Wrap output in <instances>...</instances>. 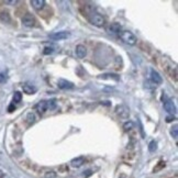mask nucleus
I'll return each mask as SVG.
<instances>
[{"mask_svg":"<svg viewBox=\"0 0 178 178\" xmlns=\"http://www.w3.org/2000/svg\"><path fill=\"white\" fill-rule=\"evenodd\" d=\"M13 109H15V107H13V106H10V107H9V111L11 112V111L13 110Z\"/></svg>","mask_w":178,"mask_h":178,"instance_id":"bb28decb","label":"nucleus"},{"mask_svg":"<svg viewBox=\"0 0 178 178\" xmlns=\"http://www.w3.org/2000/svg\"><path fill=\"white\" fill-rule=\"evenodd\" d=\"M150 73H151V80L154 83V84H155V86H156V85H159V84H162V83H163V78H162V76L158 74L157 72H156L155 69L151 68V69H150Z\"/></svg>","mask_w":178,"mask_h":178,"instance_id":"6e6552de","label":"nucleus"},{"mask_svg":"<svg viewBox=\"0 0 178 178\" xmlns=\"http://www.w3.org/2000/svg\"><path fill=\"white\" fill-rule=\"evenodd\" d=\"M0 20L5 23H10L11 22V17L8 12H1L0 13Z\"/></svg>","mask_w":178,"mask_h":178,"instance_id":"2eb2a0df","label":"nucleus"},{"mask_svg":"<svg viewBox=\"0 0 178 178\" xmlns=\"http://www.w3.org/2000/svg\"><path fill=\"white\" fill-rule=\"evenodd\" d=\"M22 89H23V92L24 94H28V95H32L34 92H36V88L32 85H29V84H25L22 86Z\"/></svg>","mask_w":178,"mask_h":178,"instance_id":"4468645a","label":"nucleus"},{"mask_svg":"<svg viewBox=\"0 0 178 178\" xmlns=\"http://www.w3.org/2000/svg\"><path fill=\"white\" fill-rule=\"evenodd\" d=\"M171 134L173 135V138H175V140H177V136H178V129H177V124H175V125L172 128V131H171Z\"/></svg>","mask_w":178,"mask_h":178,"instance_id":"a211bd4d","label":"nucleus"},{"mask_svg":"<svg viewBox=\"0 0 178 178\" xmlns=\"http://www.w3.org/2000/svg\"><path fill=\"white\" fill-rule=\"evenodd\" d=\"M117 113L121 118H128L129 117V109L125 106H120L117 108Z\"/></svg>","mask_w":178,"mask_h":178,"instance_id":"ddd939ff","label":"nucleus"},{"mask_svg":"<svg viewBox=\"0 0 178 178\" xmlns=\"http://www.w3.org/2000/svg\"><path fill=\"white\" fill-rule=\"evenodd\" d=\"M69 37V33L65 32V31H61V32H55L53 34L49 35V39L54 40V41H62V40H66Z\"/></svg>","mask_w":178,"mask_h":178,"instance_id":"0eeeda50","label":"nucleus"},{"mask_svg":"<svg viewBox=\"0 0 178 178\" xmlns=\"http://www.w3.org/2000/svg\"><path fill=\"white\" fill-rule=\"evenodd\" d=\"M22 24L27 28H32L35 25V18L31 13H27L22 17Z\"/></svg>","mask_w":178,"mask_h":178,"instance_id":"39448f33","label":"nucleus"},{"mask_svg":"<svg viewBox=\"0 0 178 178\" xmlns=\"http://www.w3.org/2000/svg\"><path fill=\"white\" fill-rule=\"evenodd\" d=\"M84 164H85V157H84V156L76 157V158H74V159H72V162H70V166H72V167H74V168L82 167Z\"/></svg>","mask_w":178,"mask_h":178,"instance_id":"9b49d317","label":"nucleus"},{"mask_svg":"<svg viewBox=\"0 0 178 178\" xmlns=\"http://www.w3.org/2000/svg\"><path fill=\"white\" fill-rule=\"evenodd\" d=\"M57 86H58V88L63 89V90L74 88V84H73L72 82L66 80V79H58V82H57Z\"/></svg>","mask_w":178,"mask_h":178,"instance_id":"1a4fd4ad","label":"nucleus"},{"mask_svg":"<svg viewBox=\"0 0 178 178\" xmlns=\"http://www.w3.org/2000/svg\"><path fill=\"white\" fill-rule=\"evenodd\" d=\"M6 80H7V77H6V75L5 74H0V83H5Z\"/></svg>","mask_w":178,"mask_h":178,"instance_id":"b1692460","label":"nucleus"},{"mask_svg":"<svg viewBox=\"0 0 178 178\" xmlns=\"http://www.w3.org/2000/svg\"><path fill=\"white\" fill-rule=\"evenodd\" d=\"M156 148H157V143H156L155 141H152L151 143H150V145H148V150H150V152L156 151Z\"/></svg>","mask_w":178,"mask_h":178,"instance_id":"6ab92c4d","label":"nucleus"},{"mask_svg":"<svg viewBox=\"0 0 178 178\" xmlns=\"http://www.w3.org/2000/svg\"><path fill=\"white\" fill-rule=\"evenodd\" d=\"M75 49H76V55H77V57H78V58H84V57L87 55V49H86V46H85V45L78 44Z\"/></svg>","mask_w":178,"mask_h":178,"instance_id":"9d476101","label":"nucleus"},{"mask_svg":"<svg viewBox=\"0 0 178 178\" xmlns=\"http://www.w3.org/2000/svg\"><path fill=\"white\" fill-rule=\"evenodd\" d=\"M18 2H19L18 0H6V1H5L6 5H12V6L17 5Z\"/></svg>","mask_w":178,"mask_h":178,"instance_id":"5701e85b","label":"nucleus"},{"mask_svg":"<svg viewBox=\"0 0 178 178\" xmlns=\"http://www.w3.org/2000/svg\"><path fill=\"white\" fill-rule=\"evenodd\" d=\"M44 177L45 178H55V177H56V173H55V172H53V171L46 172V173H45V175H44Z\"/></svg>","mask_w":178,"mask_h":178,"instance_id":"aec40b11","label":"nucleus"},{"mask_svg":"<svg viewBox=\"0 0 178 178\" xmlns=\"http://www.w3.org/2000/svg\"><path fill=\"white\" fill-rule=\"evenodd\" d=\"M27 118H28V121H29V123H34V122H35V116L33 113H29Z\"/></svg>","mask_w":178,"mask_h":178,"instance_id":"412c9836","label":"nucleus"},{"mask_svg":"<svg viewBox=\"0 0 178 178\" xmlns=\"http://www.w3.org/2000/svg\"><path fill=\"white\" fill-rule=\"evenodd\" d=\"M121 24L118 22H113V23H110V24L107 27V32L109 33V34H120L121 33Z\"/></svg>","mask_w":178,"mask_h":178,"instance_id":"20e7f679","label":"nucleus"},{"mask_svg":"<svg viewBox=\"0 0 178 178\" xmlns=\"http://www.w3.org/2000/svg\"><path fill=\"white\" fill-rule=\"evenodd\" d=\"M175 119V117H173V116H169V117H167L166 118V122H172Z\"/></svg>","mask_w":178,"mask_h":178,"instance_id":"393cba45","label":"nucleus"},{"mask_svg":"<svg viewBox=\"0 0 178 178\" xmlns=\"http://www.w3.org/2000/svg\"><path fill=\"white\" fill-rule=\"evenodd\" d=\"M21 100H22V94L20 91H15L13 94V102L15 104H19Z\"/></svg>","mask_w":178,"mask_h":178,"instance_id":"dca6fc26","label":"nucleus"},{"mask_svg":"<svg viewBox=\"0 0 178 178\" xmlns=\"http://www.w3.org/2000/svg\"><path fill=\"white\" fill-rule=\"evenodd\" d=\"M31 5L35 10H42L45 7V1L44 0H31Z\"/></svg>","mask_w":178,"mask_h":178,"instance_id":"f8f14e48","label":"nucleus"},{"mask_svg":"<svg viewBox=\"0 0 178 178\" xmlns=\"http://www.w3.org/2000/svg\"><path fill=\"white\" fill-rule=\"evenodd\" d=\"M89 21L91 24H94L95 27L101 28L106 24V19H104V15H99V13H91L90 17H89Z\"/></svg>","mask_w":178,"mask_h":178,"instance_id":"7ed1b4c3","label":"nucleus"},{"mask_svg":"<svg viewBox=\"0 0 178 178\" xmlns=\"http://www.w3.org/2000/svg\"><path fill=\"white\" fill-rule=\"evenodd\" d=\"M119 36H120V40H121L122 42L128 45H131V46L135 45L136 42H138V37L132 32H130V31H122V32L119 34Z\"/></svg>","mask_w":178,"mask_h":178,"instance_id":"f03ea898","label":"nucleus"},{"mask_svg":"<svg viewBox=\"0 0 178 178\" xmlns=\"http://www.w3.org/2000/svg\"><path fill=\"white\" fill-rule=\"evenodd\" d=\"M44 53L45 55H49V54H52L53 53V47H45L44 49Z\"/></svg>","mask_w":178,"mask_h":178,"instance_id":"4be33fe9","label":"nucleus"},{"mask_svg":"<svg viewBox=\"0 0 178 178\" xmlns=\"http://www.w3.org/2000/svg\"><path fill=\"white\" fill-rule=\"evenodd\" d=\"M120 178H126V177H124V176H122V177H120Z\"/></svg>","mask_w":178,"mask_h":178,"instance_id":"c85d7f7f","label":"nucleus"},{"mask_svg":"<svg viewBox=\"0 0 178 178\" xmlns=\"http://www.w3.org/2000/svg\"><path fill=\"white\" fill-rule=\"evenodd\" d=\"M56 108V100L52 99V100H42L35 106V109L40 113H44L47 110H53Z\"/></svg>","mask_w":178,"mask_h":178,"instance_id":"f257e3e1","label":"nucleus"},{"mask_svg":"<svg viewBox=\"0 0 178 178\" xmlns=\"http://www.w3.org/2000/svg\"><path fill=\"white\" fill-rule=\"evenodd\" d=\"M164 109H165L169 114H172V116L175 114L176 111H177L175 104H174L173 100H171V99H167L166 101H164Z\"/></svg>","mask_w":178,"mask_h":178,"instance_id":"423d86ee","label":"nucleus"},{"mask_svg":"<svg viewBox=\"0 0 178 178\" xmlns=\"http://www.w3.org/2000/svg\"><path fill=\"white\" fill-rule=\"evenodd\" d=\"M0 178H10V177H9V176L6 175V174H2V176H1Z\"/></svg>","mask_w":178,"mask_h":178,"instance_id":"a878e982","label":"nucleus"},{"mask_svg":"<svg viewBox=\"0 0 178 178\" xmlns=\"http://www.w3.org/2000/svg\"><path fill=\"white\" fill-rule=\"evenodd\" d=\"M123 129L124 131H130V130H132V129H133V122L131 121L125 122V123L123 124Z\"/></svg>","mask_w":178,"mask_h":178,"instance_id":"f3484780","label":"nucleus"},{"mask_svg":"<svg viewBox=\"0 0 178 178\" xmlns=\"http://www.w3.org/2000/svg\"><path fill=\"white\" fill-rule=\"evenodd\" d=\"M2 174H3V173H2V172L0 171V177H1V176H2Z\"/></svg>","mask_w":178,"mask_h":178,"instance_id":"cd10ccee","label":"nucleus"}]
</instances>
